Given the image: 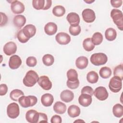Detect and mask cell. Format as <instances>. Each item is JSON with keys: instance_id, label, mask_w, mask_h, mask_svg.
<instances>
[{"instance_id": "23", "label": "cell", "mask_w": 123, "mask_h": 123, "mask_svg": "<svg viewBox=\"0 0 123 123\" xmlns=\"http://www.w3.org/2000/svg\"><path fill=\"white\" fill-rule=\"evenodd\" d=\"M88 63V60L85 56H80L77 58L75 61V65L77 68L84 69L86 68Z\"/></svg>"}, {"instance_id": "46", "label": "cell", "mask_w": 123, "mask_h": 123, "mask_svg": "<svg viewBox=\"0 0 123 123\" xmlns=\"http://www.w3.org/2000/svg\"><path fill=\"white\" fill-rule=\"evenodd\" d=\"M52 5V1L50 0H45V7L43 10H47L50 8Z\"/></svg>"}, {"instance_id": "15", "label": "cell", "mask_w": 123, "mask_h": 123, "mask_svg": "<svg viewBox=\"0 0 123 123\" xmlns=\"http://www.w3.org/2000/svg\"><path fill=\"white\" fill-rule=\"evenodd\" d=\"M22 64V60L20 57L17 55L12 56L9 59V66L12 69L14 70L18 68Z\"/></svg>"}, {"instance_id": "42", "label": "cell", "mask_w": 123, "mask_h": 123, "mask_svg": "<svg viewBox=\"0 0 123 123\" xmlns=\"http://www.w3.org/2000/svg\"><path fill=\"white\" fill-rule=\"evenodd\" d=\"M48 123V117L47 115L42 112H39V118L38 123Z\"/></svg>"}, {"instance_id": "41", "label": "cell", "mask_w": 123, "mask_h": 123, "mask_svg": "<svg viewBox=\"0 0 123 123\" xmlns=\"http://www.w3.org/2000/svg\"><path fill=\"white\" fill-rule=\"evenodd\" d=\"M0 17H1V21H0V26H2L5 25L8 20V17L7 15L4 13L2 12H0Z\"/></svg>"}, {"instance_id": "47", "label": "cell", "mask_w": 123, "mask_h": 123, "mask_svg": "<svg viewBox=\"0 0 123 123\" xmlns=\"http://www.w3.org/2000/svg\"><path fill=\"white\" fill-rule=\"evenodd\" d=\"M84 1L85 2H86L87 3H88V4H89V3H92V2H94V0H90V1H86V0H84Z\"/></svg>"}, {"instance_id": "9", "label": "cell", "mask_w": 123, "mask_h": 123, "mask_svg": "<svg viewBox=\"0 0 123 123\" xmlns=\"http://www.w3.org/2000/svg\"><path fill=\"white\" fill-rule=\"evenodd\" d=\"M83 19L86 23H92L96 19L95 13L93 10L90 9L84 10L82 13Z\"/></svg>"}, {"instance_id": "19", "label": "cell", "mask_w": 123, "mask_h": 123, "mask_svg": "<svg viewBox=\"0 0 123 123\" xmlns=\"http://www.w3.org/2000/svg\"><path fill=\"white\" fill-rule=\"evenodd\" d=\"M60 98L62 101L68 103L73 100L74 98V94L71 90L66 89L61 93Z\"/></svg>"}, {"instance_id": "35", "label": "cell", "mask_w": 123, "mask_h": 123, "mask_svg": "<svg viewBox=\"0 0 123 123\" xmlns=\"http://www.w3.org/2000/svg\"><path fill=\"white\" fill-rule=\"evenodd\" d=\"M114 76H116L120 78L122 80L123 79V66L122 64H119L115 67L113 71Z\"/></svg>"}, {"instance_id": "25", "label": "cell", "mask_w": 123, "mask_h": 123, "mask_svg": "<svg viewBox=\"0 0 123 123\" xmlns=\"http://www.w3.org/2000/svg\"><path fill=\"white\" fill-rule=\"evenodd\" d=\"M67 112L69 116L72 118H74L80 115V109L78 106L75 105H72L69 107Z\"/></svg>"}, {"instance_id": "38", "label": "cell", "mask_w": 123, "mask_h": 123, "mask_svg": "<svg viewBox=\"0 0 123 123\" xmlns=\"http://www.w3.org/2000/svg\"><path fill=\"white\" fill-rule=\"evenodd\" d=\"M17 37L18 40L22 43H25L29 40V38L26 37L24 34L22 29L19 30L17 34Z\"/></svg>"}, {"instance_id": "40", "label": "cell", "mask_w": 123, "mask_h": 123, "mask_svg": "<svg viewBox=\"0 0 123 123\" xmlns=\"http://www.w3.org/2000/svg\"><path fill=\"white\" fill-rule=\"evenodd\" d=\"M93 88L89 86H85L83 87L81 90V94L85 93V94H87L91 96L93 95Z\"/></svg>"}, {"instance_id": "4", "label": "cell", "mask_w": 123, "mask_h": 123, "mask_svg": "<svg viewBox=\"0 0 123 123\" xmlns=\"http://www.w3.org/2000/svg\"><path fill=\"white\" fill-rule=\"evenodd\" d=\"M90 62L94 65L99 66L105 64L108 61L107 55L103 53H96L90 57Z\"/></svg>"}, {"instance_id": "45", "label": "cell", "mask_w": 123, "mask_h": 123, "mask_svg": "<svg viewBox=\"0 0 123 123\" xmlns=\"http://www.w3.org/2000/svg\"><path fill=\"white\" fill-rule=\"evenodd\" d=\"M62 122V118L58 115H54L51 117L50 120V122L51 123H61Z\"/></svg>"}, {"instance_id": "39", "label": "cell", "mask_w": 123, "mask_h": 123, "mask_svg": "<svg viewBox=\"0 0 123 123\" xmlns=\"http://www.w3.org/2000/svg\"><path fill=\"white\" fill-rule=\"evenodd\" d=\"M26 63L29 67H34L37 65V60L35 57H28L26 60Z\"/></svg>"}, {"instance_id": "24", "label": "cell", "mask_w": 123, "mask_h": 123, "mask_svg": "<svg viewBox=\"0 0 123 123\" xmlns=\"http://www.w3.org/2000/svg\"><path fill=\"white\" fill-rule=\"evenodd\" d=\"M54 111L60 114H62L65 113L66 111V105L61 101H57L55 103L53 106Z\"/></svg>"}, {"instance_id": "31", "label": "cell", "mask_w": 123, "mask_h": 123, "mask_svg": "<svg viewBox=\"0 0 123 123\" xmlns=\"http://www.w3.org/2000/svg\"><path fill=\"white\" fill-rule=\"evenodd\" d=\"M65 13V8L62 5H57L52 9V13L57 17L62 16Z\"/></svg>"}, {"instance_id": "20", "label": "cell", "mask_w": 123, "mask_h": 123, "mask_svg": "<svg viewBox=\"0 0 123 123\" xmlns=\"http://www.w3.org/2000/svg\"><path fill=\"white\" fill-rule=\"evenodd\" d=\"M57 25L53 22L48 23L44 27L45 32L49 36L54 35L57 32Z\"/></svg>"}, {"instance_id": "22", "label": "cell", "mask_w": 123, "mask_h": 123, "mask_svg": "<svg viewBox=\"0 0 123 123\" xmlns=\"http://www.w3.org/2000/svg\"><path fill=\"white\" fill-rule=\"evenodd\" d=\"M26 18L23 15H15L13 19V23L17 28H21L25 24Z\"/></svg>"}, {"instance_id": "16", "label": "cell", "mask_w": 123, "mask_h": 123, "mask_svg": "<svg viewBox=\"0 0 123 123\" xmlns=\"http://www.w3.org/2000/svg\"><path fill=\"white\" fill-rule=\"evenodd\" d=\"M92 101V96L87 94H81L78 98L79 103L85 107L89 106L91 104Z\"/></svg>"}, {"instance_id": "17", "label": "cell", "mask_w": 123, "mask_h": 123, "mask_svg": "<svg viewBox=\"0 0 123 123\" xmlns=\"http://www.w3.org/2000/svg\"><path fill=\"white\" fill-rule=\"evenodd\" d=\"M22 31L25 36L30 39V38L33 37L36 34V28L33 25L28 24L22 29Z\"/></svg>"}, {"instance_id": "43", "label": "cell", "mask_w": 123, "mask_h": 123, "mask_svg": "<svg viewBox=\"0 0 123 123\" xmlns=\"http://www.w3.org/2000/svg\"><path fill=\"white\" fill-rule=\"evenodd\" d=\"M8 91V87L5 84H2L0 86V95H5Z\"/></svg>"}, {"instance_id": "1", "label": "cell", "mask_w": 123, "mask_h": 123, "mask_svg": "<svg viewBox=\"0 0 123 123\" xmlns=\"http://www.w3.org/2000/svg\"><path fill=\"white\" fill-rule=\"evenodd\" d=\"M67 77L68 80L66 84L68 87L72 89H75L79 86V80L78 79V74L75 70L69 69L67 72Z\"/></svg>"}, {"instance_id": "18", "label": "cell", "mask_w": 123, "mask_h": 123, "mask_svg": "<svg viewBox=\"0 0 123 123\" xmlns=\"http://www.w3.org/2000/svg\"><path fill=\"white\" fill-rule=\"evenodd\" d=\"M66 19L71 25H79L80 21V19L79 15L76 12H72L68 13L66 17Z\"/></svg>"}, {"instance_id": "5", "label": "cell", "mask_w": 123, "mask_h": 123, "mask_svg": "<svg viewBox=\"0 0 123 123\" xmlns=\"http://www.w3.org/2000/svg\"><path fill=\"white\" fill-rule=\"evenodd\" d=\"M37 101V98L34 96H23L18 100L20 105L23 108H28L34 106Z\"/></svg>"}, {"instance_id": "44", "label": "cell", "mask_w": 123, "mask_h": 123, "mask_svg": "<svg viewBox=\"0 0 123 123\" xmlns=\"http://www.w3.org/2000/svg\"><path fill=\"white\" fill-rule=\"evenodd\" d=\"M111 5L114 8H119L121 7L123 3V0H111Z\"/></svg>"}, {"instance_id": "30", "label": "cell", "mask_w": 123, "mask_h": 123, "mask_svg": "<svg viewBox=\"0 0 123 123\" xmlns=\"http://www.w3.org/2000/svg\"><path fill=\"white\" fill-rule=\"evenodd\" d=\"M86 79L89 83L91 84H95L98 81V75L96 72L91 71L87 73L86 75Z\"/></svg>"}, {"instance_id": "7", "label": "cell", "mask_w": 123, "mask_h": 123, "mask_svg": "<svg viewBox=\"0 0 123 123\" xmlns=\"http://www.w3.org/2000/svg\"><path fill=\"white\" fill-rule=\"evenodd\" d=\"M19 113L20 109L18 104L15 102H12L8 105L7 114L9 118L15 119L19 115Z\"/></svg>"}, {"instance_id": "32", "label": "cell", "mask_w": 123, "mask_h": 123, "mask_svg": "<svg viewBox=\"0 0 123 123\" xmlns=\"http://www.w3.org/2000/svg\"><path fill=\"white\" fill-rule=\"evenodd\" d=\"M24 95V93L22 90L15 89L11 92L10 94V97L12 100L17 101L19 98Z\"/></svg>"}, {"instance_id": "11", "label": "cell", "mask_w": 123, "mask_h": 123, "mask_svg": "<svg viewBox=\"0 0 123 123\" xmlns=\"http://www.w3.org/2000/svg\"><path fill=\"white\" fill-rule=\"evenodd\" d=\"M38 85L44 90H49L52 87V83L49 77L46 75H42L39 77L37 82Z\"/></svg>"}, {"instance_id": "37", "label": "cell", "mask_w": 123, "mask_h": 123, "mask_svg": "<svg viewBox=\"0 0 123 123\" xmlns=\"http://www.w3.org/2000/svg\"><path fill=\"white\" fill-rule=\"evenodd\" d=\"M81 31V29L79 25H75V26L71 25L69 27V31L70 34L74 36H76L78 35L80 33Z\"/></svg>"}, {"instance_id": "27", "label": "cell", "mask_w": 123, "mask_h": 123, "mask_svg": "<svg viewBox=\"0 0 123 123\" xmlns=\"http://www.w3.org/2000/svg\"><path fill=\"white\" fill-rule=\"evenodd\" d=\"M112 112L114 116L120 118L123 115V106L121 104H116L112 108Z\"/></svg>"}, {"instance_id": "36", "label": "cell", "mask_w": 123, "mask_h": 123, "mask_svg": "<svg viewBox=\"0 0 123 123\" xmlns=\"http://www.w3.org/2000/svg\"><path fill=\"white\" fill-rule=\"evenodd\" d=\"M32 5L33 7L36 10H43L45 7V0H33L32 1Z\"/></svg>"}, {"instance_id": "48", "label": "cell", "mask_w": 123, "mask_h": 123, "mask_svg": "<svg viewBox=\"0 0 123 123\" xmlns=\"http://www.w3.org/2000/svg\"><path fill=\"white\" fill-rule=\"evenodd\" d=\"M84 122V121H83V120H81V121H80V120H79H79H76V121H74V122Z\"/></svg>"}, {"instance_id": "13", "label": "cell", "mask_w": 123, "mask_h": 123, "mask_svg": "<svg viewBox=\"0 0 123 123\" xmlns=\"http://www.w3.org/2000/svg\"><path fill=\"white\" fill-rule=\"evenodd\" d=\"M39 118V112L35 110H30L25 114V119L30 123H38Z\"/></svg>"}, {"instance_id": "8", "label": "cell", "mask_w": 123, "mask_h": 123, "mask_svg": "<svg viewBox=\"0 0 123 123\" xmlns=\"http://www.w3.org/2000/svg\"><path fill=\"white\" fill-rule=\"evenodd\" d=\"M93 94L100 101H103L106 100L109 96L108 92L106 88L104 86H98L97 87L94 91Z\"/></svg>"}, {"instance_id": "21", "label": "cell", "mask_w": 123, "mask_h": 123, "mask_svg": "<svg viewBox=\"0 0 123 123\" xmlns=\"http://www.w3.org/2000/svg\"><path fill=\"white\" fill-rule=\"evenodd\" d=\"M53 96L49 93H46L43 95L41 98V102L42 105L45 107L51 106L53 102Z\"/></svg>"}, {"instance_id": "29", "label": "cell", "mask_w": 123, "mask_h": 123, "mask_svg": "<svg viewBox=\"0 0 123 123\" xmlns=\"http://www.w3.org/2000/svg\"><path fill=\"white\" fill-rule=\"evenodd\" d=\"M111 70L108 67L105 66L101 68L99 71L100 76L104 79L109 78L111 75Z\"/></svg>"}, {"instance_id": "12", "label": "cell", "mask_w": 123, "mask_h": 123, "mask_svg": "<svg viewBox=\"0 0 123 123\" xmlns=\"http://www.w3.org/2000/svg\"><path fill=\"white\" fill-rule=\"evenodd\" d=\"M55 39L61 45H67L71 41V37L66 33L60 32L56 35Z\"/></svg>"}, {"instance_id": "6", "label": "cell", "mask_w": 123, "mask_h": 123, "mask_svg": "<svg viewBox=\"0 0 123 123\" xmlns=\"http://www.w3.org/2000/svg\"><path fill=\"white\" fill-rule=\"evenodd\" d=\"M109 87L114 93L119 92L122 87V80L118 76H114L110 81Z\"/></svg>"}, {"instance_id": "14", "label": "cell", "mask_w": 123, "mask_h": 123, "mask_svg": "<svg viewBox=\"0 0 123 123\" xmlns=\"http://www.w3.org/2000/svg\"><path fill=\"white\" fill-rule=\"evenodd\" d=\"M3 49L4 53L6 55L10 56L15 53L16 52L17 46L14 42L10 41L4 45Z\"/></svg>"}, {"instance_id": "10", "label": "cell", "mask_w": 123, "mask_h": 123, "mask_svg": "<svg viewBox=\"0 0 123 123\" xmlns=\"http://www.w3.org/2000/svg\"><path fill=\"white\" fill-rule=\"evenodd\" d=\"M25 9V5L21 1L16 0L12 1L11 4V9L13 13H22L24 12Z\"/></svg>"}, {"instance_id": "2", "label": "cell", "mask_w": 123, "mask_h": 123, "mask_svg": "<svg viewBox=\"0 0 123 123\" xmlns=\"http://www.w3.org/2000/svg\"><path fill=\"white\" fill-rule=\"evenodd\" d=\"M39 77L36 72L33 70L28 71L23 79V84L27 87L33 86L38 81Z\"/></svg>"}, {"instance_id": "28", "label": "cell", "mask_w": 123, "mask_h": 123, "mask_svg": "<svg viewBox=\"0 0 123 123\" xmlns=\"http://www.w3.org/2000/svg\"><path fill=\"white\" fill-rule=\"evenodd\" d=\"M83 46L84 49L87 51H91L95 48V45L93 43L91 38L90 37L86 38L84 40Z\"/></svg>"}, {"instance_id": "33", "label": "cell", "mask_w": 123, "mask_h": 123, "mask_svg": "<svg viewBox=\"0 0 123 123\" xmlns=\"http://www.w3.org/2000/svg\"><path fill=\"white\" fill-rule=\"evenodd\" d=\"M91 40L95 45H98L103 41V36L100 32L95 33L91 38Z\"/></svg>"}, {"instance_id": "26", "label": "cell", "mask_w": 123, "mask_h": 123, "mask_svg": "<svg viewBox=\"0 0 123 123\" xmlns=\"http://www.w3.org/2000/svg\"><path fill=\"white\" fill-rule=\"evenodd\" d=\"M105 38L109 41H113L117 37V32L113 28H109L106 29L105 32Z\"/></svg>"}, {"instance_id": "34", "label": "cell", "mask_w": 123, "mask_h": 123, "mask_svg": "<svg viewBox=\"0 0 123 123\" xmlns=\"http://www.w3.org/2000/svg\"><path fill=\"white\" fill-rule=\"evenodd\" d=\"M42 62L44 65L47 66H49L53 64L54 62L53 56L49 54L44 55L42 58Z\"/></svg>"}, {"instance_id": "3", "label": "cell", "mask_w": 123, "mask_h": 123, "mask_svg": "<svg viewBox=\"0 0 123 123\" xmlns=\"http://www.w3.org/2000/svg\"><path fill=\"white\" fill-rule=\"evenodd\" d=\"M111 17L118 28L122 31L123 30V14L122 12L118 9H113L111 12Z\"/></svg>"}]
</instances>
